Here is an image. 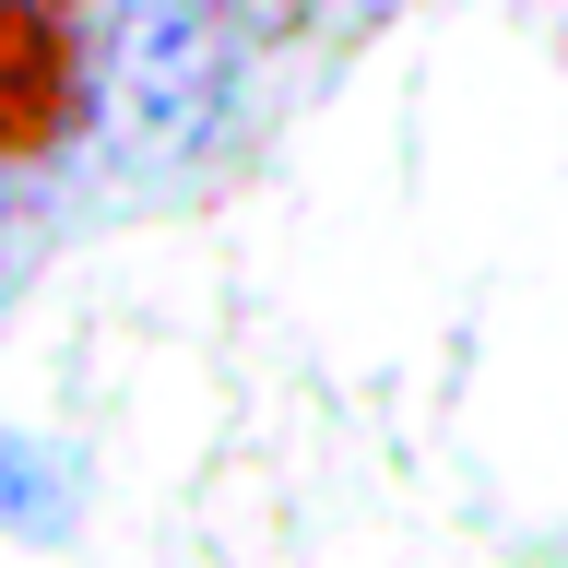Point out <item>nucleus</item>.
Here are the masks:
<instances>
[{"label":"nucleus","mask_w":568,"mask_h":568,"mask_svg":"<svg viewBox=\"0 0 568 568\" xmlns=\"http://www.w3.org/2000/svg\"><path fill=\"white\" fill-rule=\"evenodd\" d=\"M71 95H83V48L48 0H0V166L60 154Z\"/></svg>","instance_id":"obj_2"},{"label":"nucleus","mask_w":568,"mask_h":568,"mask_svg":"<svg viewBox=\"0 0 568 568\" xmlns=\"http://www.w3.org/2000/svg\"><path fill=\"white\" fill-rule=\"evenodd\" d=\"M83 521V462L60 438H24V426H0V532H24V545H71Z\"/></svg>","instance_id":"obj_3"},{"label":"nucleus","mask_w":568,"mask_h":568,"mask_svg":"<svg viewBox=\"0 0 568 568\" xmlns=\"http://www.w3.org/2000/svg\"><path fill=\"white\" fill-rule=\"evenodd\" d=\"M225 106V0H119L106 24V154L166 178L202 154Z\"/></svg>","instance_id":"obj_1"}]
</instances>
